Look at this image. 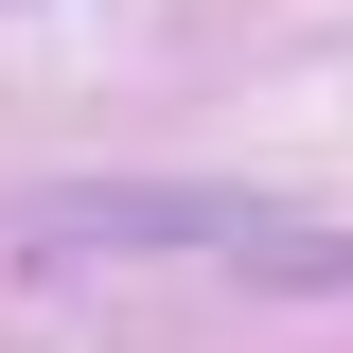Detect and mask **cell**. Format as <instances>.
I'll use <instances>...</instances> for the list:
<instances>
[{
    "instance_id": "cell-1",
    "label": "cell",
    "mask_w": 353,
    "mask_h": 353,
    "mask_svg": "<svg viewBox=\"0 0 353 353\" xmlns=\"http://www.w3.org/2000/svg\"><path fill=\"white\" fill-rule=\"evenodd\" d=\"M18 248H230V265H265L283 248V212L265 194H176V176H88V194H18Z\"/></svg>"
}]
</instances>
